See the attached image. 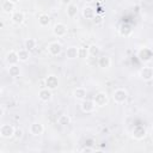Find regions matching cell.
<instances>
[{
    "label": "cell",
    "mask_w": 153,
    "mask_h": 153,
    "mask_svg": "<svg viewBox=\"0 0 153 153\" xmlns=\"http://www.w3.org/2000/svg\"><path fill=\"white\" fill-rule=\"evenodd\" d=\"M93 102L96 104V108H104L109 103V96L104 91H99L93 96Z\"/></svg>",
    "instance_id": "cell-1"
},
{
    "label": "cell",
    "mask_w": 153,
    "mask_h": 153,
    "mask_svg": "<svg viewBox=\"0 0 153 153\" xmlns=\"http://www.w3.org/2000/svg\"><path fill=\"white\" fill-rule=\"evenodd\" d=\"M128 99V92L126 88H116L112 92V100L116 104H123Z\"/></svg>",
    "instance_id": "cell-2"
},
{
    "label": "cell",
    "mask_w": 153,
    "mask_h": 153,
    "mask_svg": "<svg viewBox=\"0 0 153 153\" xmlns=\"http://www.w3.org/2000/svg\"><path fill=\"white\" fill-rule=\"evenodd\" d=\"M16 128L10 123H4L0 126V136L2 139H11L14 137Z\"/></svg>",
    "instance_id": "cell-3"
},
{
    "label": "cell",
    "mask_w": 153,
    "mask_h": 153,
    "mask_svg": "<svg viewBox=\"0 0 153 153\" xmlns=\"http://www.w3.org/2000/svg\"><path fill=\"white\" fill-rule=\"evenodd\" d=\"M62 44L59 41H53L47 45V51L51 55V56H59L62 53Z\"/></svg>",
    "instance_id": "cell-4"
},
{
    "label": "cell",
    "mask_w": 153,
    "mask_h": 153,
    "mask_svg": "<svg viewBox=\"0 0 153 153\" xmlns=\"http://www.w3.org/2000/svg\"><path fill=\"white\" fill-rule=\"evenodd\" d=\"M67 31H68V27H67V25L65 23H56L53 26V33L57 38L65 37L67 35Z\"/></svg>",
    "instance_id": "cell-5"
},
{
    "label": "cell",
    "mask_w": 153,
    "mask_h": 153,
    "mask_svg": "<svg viewBox=\"0 0 153 153\" xmlns=\"http://www.w3.org/2000/svg\"><path fill=\"white\" fill-rule=\"evenodd\" d=\"M44 82H45V87L54 91L59 87V78L55 75V74H49L45 76L44 79Z\"/></svg>",
    "instance_id": "cell-6"
},
{
    "label": "cell",
    "mask_w": 153,
    "mask_h": 153,
    "mask_svg": "<svg viewBox=\"0 0 153 153\" xmlns=\"http://www.w3.org/2000/svg\"><path fill=\"white\" fill-rule=\"evenodd\" d=\"M80 109H81V111H82L84 114H91V112L94 111L96 104H94L93 99H87V98H86V99L81 100V103H80Z\"/></svg>",
    "instance_id": "cell-7"
},
{
    "label": "cell",
    "mask_w": 153,
    "mask_h": 153,
    "mask_svg": "<svg viewBox=\"0 0 153 153\" xmlns=\"http://www.w3.org/2000/svg\"><path fill=\"white\" fill-rule=\"evenodd\" d=\"M29 131L32 136H41L44 133V126L41 122H32L29 127Z\"/></svg>",
    "instance_id": "cell-8"
},
{
    "label": "cell",
    "mask_w": 153,
    "mask_h": 153,
    "mask_svg": "<svg viewBox=\"0 0 153 153\" xmlns=\"http://www.w3.org/2000/svg\"><path fill=\"white\" fill-rule=\"evenodd\" d=\"M139 76L143 81H151L153 79V68L148 67V66L142 67L140 69V72H139Z\"/></svg>",
    "instance_id": "cell-9"
},
{
    "label": "cell",
    "mask_w": 153,
    "mask_h": 153,
    "mask_svg": "<svg viewBox=\"0 0 153 153\" xmlns=\"http://www.w3.org/2000/svg\"><path fill=\"white\" fill-rule=\"evenodd\" d=\"M137 56H139V59H140L141 61H143V62H148V61H151L152 57H153V50H151V49L143 47V48H141V49L139 50Z\"/></svg>",
    "instance_id": "cell-10"
},
{
    "label": "cell",
    "mask_w": 153,
    "mask_h": 153,
    "mask_svg": "<svg viewBox=\"0 0 153 153\" xmlns=\"http://www.w3.org/2000/svg\"><path fill=\"white\" fill-rule=\"evenodd\" d=\"M38 98H39L41 102L48 103V102H50V100L53 99V91L49 90V88H47V87L41 88V90L38 91Z\"/></svg>",
    "instance_id": "cell-11"
},
{
    "label": "cell",
    "mask_w": 153,
    "mask_h": 153,
    "mask_svg": "<svg viewBox=\"0 0 153 153\" xmlns=\"http://www.w3.org/2000/svg\"><path fill=\"white\" fill-rule=\"evenodd\" d=\"M81 13H82V17L85 19H88V20H92L94 18V16L97 14L96 12V8L92 7L91 5H85L84 8L81 10Z\"/></svg>",
    "instance_id": "cell-12"
},
{
    "label": "cell",
    "mask_w": 153,
    "mask_h": 153,
    "mask_svg": "<svg viewBox=\"0 0 153 153\" xmlns=\"http://www.w3.org/2000/svg\"><path fill=\"white\" fill-rule=\"evenodd\" d=\"M146 135H147V130H146V128L143 126L134 127V129H133V137L135 140H142V139L146 137Z\"/></svg>",
    "instance_id": "cell-13"
},
{
    "label": "cell",
    "mask_w": 153,
    "mask_h": 153,
    "mask_svg": "<svg viewBox=\"0 0 153 153\" xmlns=\"http://www.w3.org/2000/svg\"><path fill=\"white\" fill-rule=\"evenodd\" d=\"M11 20H12V23L16 24V25H22V24L24 23V20H25V14H24V12H22V11H14V12L11 14Z\"/></svg>",
    "instance_id": "cell-14"
},
{
    "label": "cell",
    "mask_w": 153,
    "mask_h": 153,
    "mask_svg": "<svg viewBox=\"0 0 153 153\" xmlns=\"http://www.w3.org/2000/svg\"><path fill=\"white\" fill-rule=\"evenodd\" d=\"M5 60H6V63L7 65H16L19 62V57H18V51L16 50H10L6 53V56H5Z\"/></svg>",
    "instance_id": "cell-15"
},
{
    "label": "cell",
    "mask_w": 153,
    "mask_h": 153,
    "mask_svg": "<svg viewBox=\"0 0 153 153\" xmlns=\"http://www.w3.org/2000/svg\"><path fill=\"white\" fill-rule=\"evenodd\" d=\"M16 5H17V4H14V2H12V1H10V0H5V1H2V4H1V10H2V12L6 13V14H12V13L16 11Z\"/></svg>",
    "instance_id": "cell-16"
},
{
    "label": "cell",
    "mask_w": 153,
    "mask_h": 153,
    "mask_svg": "<svg viewBox=\"0 0 153 153\" xmlns=\"http://www.w3.org/2000/svg\"><path fill=\"white\" fill-rule=\"evenodd\" d=\"M78 12H79V7H78L76 4H73L72 2V4H69V5L66 6V14H67L68 18L74 19L78 16Z\"/></svg>",
    "instance_id": "cell-17"
},
{
    "label": "cell",
    "mask_w": 153,
    "mask_h": 153,
    "mask_svg": "<svg viewBox=\"0 0 153 153\" xmlns=\"http://www.w3.org/2000/svg\"><path fill=\"white\" fill-rule=\"evenodd\" d=\"M7 73L11 78H18L22 74V69L18 63L16 65H7Z\"/></svg>",
    "instance_id": "cell-18"
},
{
    "label": "cell",
    "mask_w": 153,
    "mask_h": 153,
    "mask_svg": "<svg viewBox=\"0 0 153 153\" xmlns=\"http://www.w3.org/2000/svg\"><path fill=\"white\" fill-rule=\"evenodd\" d=\"M86 96H87V91L85 87H76L73 90V97L75 100L81 102V100L86 99Z\"/></svg>",
    "instance_id": "cell-19"
},
{
    "label": "cell",
    "mask_w": 153,
    "mask_h": 153,
    "mask_svg": "<svg viewBox=\"0 0 153 153\" xmlns=\"http://www.w3.org/2000/svg\"><path fill=\"white\" fill-rule=\"evenodd\" d=\"M98 66L102 69H109L111 67V57L108 55H102L98 57Z\"/></svg>",
    "instance_id": "cell-20"
},
{
    "label": "cell",
    "mask_w": 153,
    "mask_h": 153,
    "mask_svg": "<svg viewBox=\"0 0 153 153\" xmlns=\"http://www.w3.org/2000/svg\"><path fill=\"white\" fill-rule=\"evenodd\" d=\"M66 57L68 60H74L76 57H79V47L69 45L66 50Z\"/></svg>",
    "instance_id": "cell-21"
},
{
    "label": "cell",
    "mask_w": 153,
    "mask_h": 153,
    "mask_svg": "<svg viewBox=\"0 0 153 153\" xmlns=\"http://www.w3.org/2000/svg\"><path fill=\"white\" fill-rule=\"evenodd\" d=\"M37 19H38V25L42 27H45L50 24V16L48 13H41Z\"/></svg>",
    "instance_id": "cell-22"
},
{
    "label": "cell",
    "mask_w": 153,
    "mask_h": 153,
    "mask_svg": "<svg viewBox=\"0 0 153 153\" xmlns=\"http://www.w3.org/2000/svg\"><path fill=\"white\" fill-rule=\"evenodd\" d=\"M131 32H133V29H131V26H130L129 24H126V23L121 24V26H120V33H121L122 36L128 37V36L131 35Z\"/></svg>",
    "instance_id": "cell-23"
},
{
    "label": "cell",
    "mask_w": 153,
    "mask_h": 153,
    "mask_svg": "<svg viewBox=\"0 0 153 153\" xmlns=\"http://www.w3.org/2000/svg\"><path fill=\"white\" fill-rule=\"evenodd\" d=\"M18 57H19V61L20 62H26L30 57V51L26 49V48H23V49H18Z\"/></svg>",
    "instance_id": "cell-24"
},
{
    "label": "cell",
    "mask_w": 153,
    "mask_h": 153,
    "mask_svg": "<svg viewBox=\"0 0 153 153\" xmlns=\"http://www.w3.org/2000/svg\"><path fill=\"white\" fill-rule=\"evenodd\" d=\"M71 122H72V120H71L69 115H67V114H62V115H60L59 118H57V123H59L60 126H62V127H66V126L71 124Z\"/></svg>",
    "instance_id": "cell-25"
},
{
    "label": "cell",
    "mask_w": 153,
    "mask_h": 153,
    "mask_svg": "<svg viewBox=\"0 0 153 153\" xmlns=\"http://www.w3.org/2000/svg\"><path fill=\"white\" fill-rule=\"evenodd\" d=\"M24 45L25 48L29 50V51H32L33 49H36L37 47V41L35 38H27L25 42H24Z\"/></svg>",
    "instance_id": "cell-26"
},
{
    "label": "cell",
    "mask_w": 153,
    "mask_h": 153,
    "mask_svg": "<svg viewBox=\"0 0 153 153\" xmlns=\"http://www.w3.org/2000/svg\"><path fill=\"white\" fill-rule=\"evenodd\" d=\"M88 54H90V56L97 57L100 54V48L97 44H91V45H88Z\"/></svg>",
    "instance_id": "cell-27"
},
{
    "label": "cell",
    "mask_w": 153,
    "mask_h": 153,
    "mask_svg": "<svg viewBox=\"0 0 153 153\" xmlns=\"http://www.w3.org/2000/svg\"><path fill=\"white\" fill-rule=\"evenodd\" d=\"M87 56H90L88 54V47H79V57L80 59H87Z\"/></svg>",
    "instance_id": "cell-28"
},
{
    "label": "cell",
    "mask_w": 153,
    "mask_h": 153,
    "mask_svg": "<svg viewBox=\"0 0 153 153\" xmlns=\"http://www.w3.org/2000/svg\"><path fill=\"white\" fill-rule=\"evenodd\" d=\"M92 22H93L96 25H99V24H102V23H103V16L97 13V14L94 16V18L92 19Z\"/></svg>",
    "instance_id": "cell-29"
},
{
    "label": "cell",
    "mask_w": 153,
    "mask_h": 153,
    "mask_svg": "<svg viewBox=\"0 0 153 153\" xmlns=\"http://www.w3.org/2000/svg\"><path fill=\"white\" fill-rule=\"evenodd\" d=\"M23 134H24L23 129H22V128H17L16 131H14V139H17V140L22 139V137H23Z\"/></svg>",
    "instance_id": "cell-30"
},
{
    "label": "cell",
    "mask_w": 153,
    "mask_h": 153,
    "mask_svg": "<svg viewBox=\"0 0 153 153\" xmlns=\"http://www.w3.org/2000/svg\"><path fill=\"white\" fill-rule=\"evenodd\" d=\"M93 151H94V148L88 147V146H85L84 148H81V152H86V153H90V152H93Z\"/></svg>",
    "instance_id": "cell-31"
},
{
    "label": "cell",
    "mask_w": 153,
    "mask_h": 153,
    "mask_svg": "<svg viewBox=\"0 0 153 153\" xmlns=\"http://www.w3.org/2000/svg\"><path fill=\"white\" fill-rule=\"evenodd\" d=\"M5 115V105L2 104L1 106H0V117H2Z\"/></svg>",
    "instance_id": "cell-32"
},
{
    "label": "cell",
    "mask_w": 153,
    "mask_h": 153,
    "mask_svg": "<svg viewBox=\"0 0 153 153\" xmlns=\"http://www.w3.org/2000/svg\"><path fill=\"white\" fill-rule=\"evenodd\" d=\"M60 2H61L62 5H65V6H67V5L72 4V0H60Z\"/></svg>",
    "instance_id": "cell-33"
},
{
    "label": "cell",
    "mask_w": 153,
    "mask_h": 153,
    "mask_svg": "<svg viewBox=\"0 0 153 153\" xmlns=\"http://www.w3.org/2000/svg\"><path fill=\"white\" fill-rule=\"evenodd\" d=\"M96 0H84V2H85V5H91V4H93Z\"/></svg>",
    "instance_id": "cell-34"
},
{
    "label": "cell",
    "mask_w": 153,
    "mask_h": 153,
    "mask_svg": "<svg viewBox=\"0 0 153 153\" xmlns=\"http://www.w3.org/2000/svg\"><path fill=\"white\" fill-rule=\"evenodd\" d=\"M10 1H12V2H14V4H19V2H20V0H10Z\"/></svg>",
    "instance_id": "cell-35"
},
{
    "label": "cell",
    "mask_w": 153,
    "mask_h": 153,
    "mask_svg": "<svg viewBox=\"0 0 153 153\" xmlns=\"http://www.w3.org/2000/svg\"><path fill=\"white\" fill-rule=\"evenodd\" d=\"M152 22H153V17H152Z\"/></svg>",
    "instance_id": "cell-36"
},
{
    "label": "cell",
    "mask_w": 153,
    "mask_h": 153,
    "mask_svg": "<svg viewBox=\"0 0 153 153\" xmlns=\"http://www.w3.org/2000/svg\"><path fill=\"white\" fill-rule=\"evenodd\" d=\"M152 152H153V149H152Z\"/></svg>",
    "instance_id": "cell-37"
}]
</instances>
